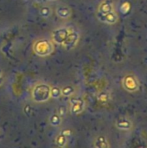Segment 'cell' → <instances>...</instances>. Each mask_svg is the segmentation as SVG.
I'll return each mask as SVG.
<instances>
[{"label":"cell","mask_w":147,"mask_h":148,"mask_svg":"<svg viewBox=\"0 0 147 148\" xmlns=\"http://www.w3.org/2000/svg\"><path fill=\"white\" fill-rule=\"evenodd\" d=\"M96 16L103 23L113 25L119 20V16L115 10L114 2L113 0H103L99 4Z\"/></svg>","instance_id":"cell-1"},{"label":"cell","mask_w":147,"mask_h":148,"mask_svg":"<svg viewBox=\"0 0 147 148\" xmlns=\"http://www.w3.org/2000/svg\"><path fill=\"white\" fill-rule=\"evenodd\" d=\"M121 83H122V87L129 93H134L139 88V80L133 75H126L122 79Z\"/></svg>","instance_id":"cell-2"},{"label":"cell","mask_w":147,"mask_h":148,"mask_svg":"<svg viewBox=\"0 0 147 148\" xmlns=\"http://www.w3.org/2000/svg\"><path fill=\"white\" fill-rule=\"evenodd\" d=\"M133 122L126 117H120L115 121V127L121 131H130L133 128Z\"/></svg>","instance_id":"cell-3"},{"label":"cell","mask_w":147,"mask_h":148,"mask_svg":"<svg viewBox=\"0 0 147 148\" xmlns=\"http://www.w3.org/2000/svg\"><path fill=\"white\" fill-rule=\"evenodd\" d=\"M94 146L97 148H108L110 147L108 139L105 135H99L95 138Z\"/></svg>","instance_id":"cell-4"},{"label":"cell","mask_w":147,"mask_h":148,"mask_svg":"<svg viewBox=\"0 0 147 148\" xmlns=\"http://www.w3.org/2000/svg\"><path fill=\"white\" fill-rule=\"evenodd\" d=\"M84 109V101L81 99H76L72 104V112L74 114H80Z\"/></svg>","instance_id":"cell-5"},{"label":"cell","mask_w":147,"mask_h":148,"mask_svg":"<svg viewBox=\"0 0 147 148\" xmlns=\"http://www.w3.org/2000/svg\"><path fill=\"white\" fill-rule=\"evenodd\" d=\"M59 11H62V13L59 12V16H60L61 17L67 18V17H68V16H70V10H69L68 8H67V7L59 8Z\"/></svg>","instance_id":"cell-6"},{"label":"cell","mask_w":147,"mask_h":148,"mask_svg":"<svg viewBox=\"0 0 147 148\" xmlns=\"http://www.w3.org/2000/svg\"><path fill=\"white\" fill-rule=\"evenodd\" d=\"M74 93V88L72 87H65L62 89V94L64 95H70Z\"/></svg>","instance_id":"cell-7"}]
</instances>
